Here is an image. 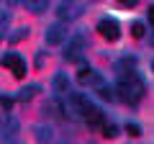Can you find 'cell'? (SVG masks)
Here are the masks:
<instances>
[{"instance_id":"1","label":"cell","mask_w":154,"mask_h":144,"mask_svg":"<svg viewBox=\"0 0 154 144\" xmlns=\"http://www.w3.org/2000/svg\"><path fill=\"white\" fill-rule=\"evenodd\" d=\"M113 93H118L116 98H121L123 103H139L144 98V93H146V88H144L141 77L136 72H123L118 77V85H116Z\"/></svg>"},{"instance_id":"2","label":"cell","mask_w":154,"mask_h":144,"mask_svg":"<svg viewBox=\"0 0 154 144\" xmlns=\"http://www.w3.org/2000/svg\"><path fill=\"white\" fill-rule=\"evenodd\" d=\"M90 100L85 98L82 93H69L67 95V105L62 108L64 113H69V118H82V111H85V105H88Z\"/></svg>"},{"instance_id":"3","label":"cell","mask_w":154,"mask_h":144,"mask_svg":"<svg viewBox=\"0 0 154 144\" xmlns=\"http://www.w3.org/2000/svg\"><path fill=\"white\" fill-rule=\"evenodd\" d=\"M98 31H100V36L108 39V41H118L121 39V26H118L116 18H103V21L98 23Z\"/></svg>"},{"instance_id":"4","label":"cell","mask_w":154,"mask_h":144,"mask_svg":"<svg viewBox=\"0 0 154 144\" xmlns=\"http://www.w3.org/2000/svg\"><path fill=\"white\" fill-rule=\"evenodd\" d=\"M3 67H8L18 80L26 77V62H23V57H18L16 52H8V54L3 57Z\"/></svg>"},{"instance_id":"5","label":"cell","mask_w":154,"mask_h":144,"mask_svg":"<svg viewBox=\"0 0 154 144\" xmlns=\"http://www.w3.org/2000/svg\"><path fill=\"white\" fill-rule=\"evenodd\" d=\"M82 52H85V39H82V36H72V39L67 41L64 59H67V62H80Z\"/></svg>"},{"instance_id":"6","label":"cell","mask_w":154,"mask_h":144,"mask_svg":"<svg viewBox=\"0 0 154 144\" xmlns=\"http://www.w3.org/2000/svg\"><path fill=\"white\" fill-rule=\"evenodd\" d=\"M44 39H46V44L57 46V44H62V41L67 39V28L62 26V23H51V26L46 28V33H44Z\"/></svg>"},{"instance_id":"7","label":"cell","mask_w":154,"mask_h":144,"mask_svg":"<svg viewBox=\"0 0 154 144\" xmlns=\"http://www.w3.org/2000/svg\"><path fill=\"white\" fill-rule=\"evenodd\" d=\"M82 118L88 121V126H93V129H100V126L105 124V118H103V113H100V108H95L93 103H88V105H85Z\"/></svg>"},{"instance_id":"8","label":"cell","mask_w":154,"mask_h":144,"mask_svg":"<svg viewBox=\"0 0 154 144\" xmlns=\"http://www.w3.org/2000/svg\"><path fill=\"white\" fill-rule=\"evenodd\" d=\"M44 113H49L51 118H62V113H64V111H62V103H59V100H57V98H51V100H46Z\"/></svg>"},{"instance_id":"9","label":"cell","mask_w":154,"mask_h":144,"mask_svg":"<svg viewBox=\"0 0 154 144\" xmlns=\"http://www.w3.org/2000/svg\"><path fill=\"white\" fill-rule=\"evenodd\" d=\"M77 80H80V83H95V85H100V77L98 75H95L93 70H90V67H82V70H80V75H77Z\"/></svg>"},{"instance_id":"10","label":"cell","mask_w":154,"mask_h":144,"mask_svg":"<svg viewBox=\"0 0 154 144\" xmlns=\"http://www.w3.org/2000/svg\"><path fill=\"white\" fill-rule=\"evenodd\" d=\"M23 3H26V8L31 13H44L46 5H49V0H23Z\"/></svg>"},{"instance_id":"11","label":"cell","mask_w":154,"mask_h":144,"mask_svg":"<svg viewBox=\"0 0 154 144\" xmlns=\"http://www.w3.org/2000/svg\"><path fill=\"white\" fill-rule=\"evenodd\" d=\"M54 88L59 90V93H69V80H67V75H57L54 77Z\"/></svg>"},{"instance_id":"12","label":"cell","mask_w":154,"mask_h":144,"mask_svg":"<svg viewBox=\"0 0 154 144\" xmlns=\"http://www.w3.org/2000/svg\"><path fill=\"white\" fill-rule=\"evenodd\" d=\"M100 129H103V136L105 139H116V136H118V126H116V124H103Z\"/></svg>"},{"instance_id":"13","label":"cell","mask_w":154,"mask_h":144,"mask_svg":"<svg viewBox=\"0 0 154 144\" xmlns=\"http://www.w3.org/2000/svg\"><path fill=\"white\" fill-rule=\"evenodd\" d=\"M36 85H28V88H23V90H18V100H31L33 98V93H36Z\"/></svg>"},{"instance_id":"14","label":"cell","mask_w":154,"mask_h":144,"mask_svg":"<svg viewBox=\"0 0 154 144\" xmlns=\"http://www.w3.org/2000/svg\"><path fill=\"white\" fill-rule=\"evenodd\" d=\"M98 93H100V98H103V100H116L113 88H108V85H100V88H98Z\"/></svg>"},{"instance_id":"15","label":"cell","mask_w":154,"mask_h":144,"mask_svg":"<svg viewBox=\"0 0 154 144\" xmlns=\"http://www.w3.org/2000/svg\"><path fill=\"white\" fill-rule=\"evenodd\" d=\"M33 131H36V139H38V142H49V139H51V131H49V129H44V126H36Z\"/></svg>"},{"instance_id":"16","label":"cell","mask_w":154,"mask_h":144,"mask_svg":"<svg viewBox=\"0 0 154 144\" xmlns=\"http://www.w3.org/2000/svg\"><path fill=\"white\" fill-rule=\"evenodd\" d=\"M131 36H134V39H141V36H144V23L141 21H134L131 23Z\"/></svg>"},{"instance_id":"17","label":"cell","mask_w":154,"mask_h":144,"mask_svg":"<svg viewBox=\"0 0 154 144\" xmlns=\"http://www.w3.org/2000/svg\"><path fill=\"white\" fill-rule=\"evenodd\" d=\"M28 36V28H16V31L8 36V41H21V39H26Z\"/></svg>"},{"instance_id":"18","label":"cell","mask_w":154,"mask_h":144,"mask_svg":"<svg viewBox=\"0 0 154 144\" xmlns=\"http://www.w3.org/2000/svg\"><path fill=\"white\" fill-rule=\"evenodd\" d=\"M126 134L128 136H141V126L139 124H126Z\"/></svg>"},{"instance_id":"19","label":"cell","mask_w":154,"mask_h":144,"mask_svg":"<svg viewBox=\"0 0 154 144\" xmlns=\"http://www.w3.org/2000/svg\"><path fill=\"white\" fill-rule=\"evenodd\" d=\"M57 13H59V18H69V8H67V5H62Z\"/></svg>"},{"instance_id":"20","label":"cell","mask_w":154,"mask_h":144,"mask_svg":"<svg viewBox=\"0 0 154 144\" xmlns=\"http://www.w3.org/2000/svg\"><path fill=\"white\" fill-rule=\"evenodd\" d=\"M118 3H121L123 8H134V5H136V3H139V0H118Z\"/></svg>"},{"instance_id":"21","label":"cell","mask_w":154,"mask_h":144,"mask_svg":"<svg viewBox=\"0 0 154 144\" xmlns=\"http://www.w3.org/2000/svg\"><path fill=\"white\" fill-rule=\"evenodd\" d=\"M0 103H3V108H11V105H13V98H5V95H3V100H0Z\"/></svg>"},{"instance_id":"22","label":"cell","mask_w":154,"mask_h":144,"mask_svg":"<svg viewBox=\"0 0 154 144\" xmlns=\"http://www.w3.org/2000/svg\"><path fill=\"white\" fill-rule=\"evenodd\" d=\"M3 144H21V142H16L13 136H5V139H3Z\"/></svg>"}]
</instances>
